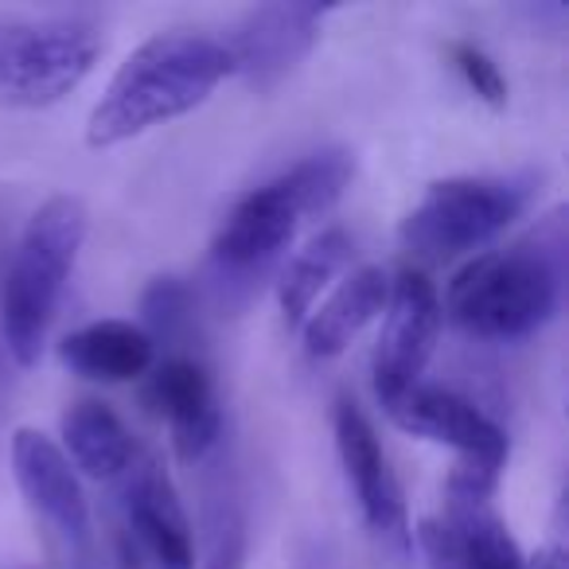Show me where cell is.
<instances>
[{
    "label": "cell",
    "instance_id": "1",
    "mask_svg": "<svg viewBox=\"0 0 569 569\" xmlns=\"http://www.w3.org/2000/svg\"><path fill=\"white\" fill-rule=\"evenodd\" d=\"M234 74L222 40L199 32H160L129 51L87 121L90 149L133 141L149 129L199 110Z\"/></svg>",
    "mask_w": 569,
    "mask_h": 569
},
{
    "label": "cell",
    "instance_id": "2",
    "mask_svg": "<svg viewBox=\"0 0 569 569\" xmlns=\"http://www.w3.org/2000/svg\"><path fill=\"white\" fill-rule=\"evenodd\" d=\"M356 176V160L343 149H325L297 160L281 176L246 191L214 230L211 266L222 289H253L258 277L293 246L297 230L309 219L328 214Z\"/></svg>",
    "mask_w": 569,
    "mask_h": 569
},
{
    "label": "cell",
    "instance_id": "3",
    "mask_svg": "<svg viewBox=\"0 0 569 569\" xmlns=\"http://www.w3.org/2000/svg\"><path fill=\"white\" fill-rule=\"evenodd\" d=\"M561 305V238L538 230L507 250L476 253L449 281L441 317L476 340H522Z\"/></svg>",
    "mask_w": 569,
    "mask_h": 569
},
{
    "label": "cell",
    "instance_id": "4",
    "mask_svg": "<svg viewBox=\"0 0 569 569\" xmlns=\"http://www.w3.org/2000/svg\"><path fill=\"white\" fill-rule=\"evenodd\" d=\"M87 242V207L79 196H51L24 222L0 269V336L20 367L40 363L59 297Z\"/></svg>",
    "mask_w": 569,
    "mask_h": 569
},
{
    "label": "cell",
    "instance_id": "5",
    "mask_svg": "<svg viewBox=\"0 0 569 569\" xmlns=\"http://www.w3.org/2000/svg\"><path fill=\"white\" fill-rule=\"evenodd\" d=\"M535 196L530 176H449L426 188L398 227L410 253L452 261L499 238Z\"/></svg>",
    "mask_w": 569,
    "mask_h": 569
},
{
    "label": "cell",
    "instance_id": "6",
    "mask_svg": "<svg viewBox=\"0 0 569 569\" xmlns=\"http://www.w3.org/2000/svg\"><path fill=\"white\" fill-rule=\"evenodd\" d=\"M102 32L87 17L0 20V106H56L94 71Z\"/></svg>",
    "mask_w": 569,
    "mask_h": 569
},
{
    "label": "cell",
    "instance_id": "7",
    "mask_svg": "<svg viewBox=\"0 0 569 569\" xmlns=\"http://www.w3.org/2000/svg\"><path fill=\"white\" fill-rule=\"evenodd\" d=\"M441 297L421 269H402L390 281L387 309H382V332L375 343V395L379 402H395L410 387L421 382L441 336Z\"/></svg>",
    "mask_w": 569,
    "mask_h": 569
},
{
    "label": "cell",
    "instance_id": "8",
    "mask_svg": "<svg viewBox=\"0 0 569 569\" xmlns=\"http://www.w3.org/2000/svg\"><path fill=\"white\" fill-rule=\"evenodd\" d=\"M332 433H336V452H340L343 476H348L351 491L359 499L371 535L379 538L387 550H395L398 558H406L413 546L410 530V511H406L402 483H398L395 468L387 460V449L379 445V433L367 421V413L356 402H336L332 413Z\"/></svg>",
    "mask_w": 569,
    "mask_h": 569
},
{
    "label": "cell",
    "instance_id": "9",
    "mask_svg": "<svg viewBox=\"0 0 569 569\" xmlns=\"http://www.w3.org/2000/svg\"><path fill=\"white\" fill-rule=\"evenodd\" d=\"M144 406L168 426L172 449L183 465H203L222 445L219 395L196 356L157 359L144 375Z\"/></svg>",
    "mask_w": 569,
    "mask_h": 569
},
{
    "label": "cell",
    "instance_id": "10",
    "mask_svg": "<svg viewBox=\"0 0 569 569\" xmlns=\"http://www.w3.org/2000/svg\"><path fill=\"white\" fill-rule=\"evenodd\" d=\"M328 9L320 4H261L250 9L222 48L230 51L234 74L250 87L273 90L284 74H293L297 63L317 48Z\"/></svg>",
    "mask_w": 569,
    "mask_h": 569
},
{
    "label": "cell",
    "instance_id": "11",
    "mask_svg": "<svg viewBox=\"0 0 569 569\" xmlns=\"http://www.w3.org/2000/svg\"><path fill=\"white\" fill-rule=\"evenodd\" d=\"M421 546L429 553V569H561L558 553H542L535 566L496 515L491 499L449 496L445 519L421 522Z\"/></svg>",
    "mask_w": 569,
    "mask_h": 569
},
{
    "label": "cell",
    "instance_id": "12",
    "mask_svg": "<svg viewBox=\"0 0 569 569\" xmlns=\"http://www.w3.org/2000/svg\"><path fill=\"white\" fill-rule=\"evenodd\" d=\"M382 410L395 418L398 429L413 437H426L433 445H449L452 452H460L465 465H483L503 472L507 465V433L468 398L452 395L441 387H410L406 395H398L395 402H387Z\"/></svg>",
    "mask_w": 569,
    "mask_h": 569
},
{
    "label": "cell",
    "instance_id": "13",
    "mask_svg": "<svg viewBox=\"0 0 569 569\" xmlns=\"http://www.w3.org/2000/svg\"><path fill=\"white\" fill-rule=\"evenodd\" d=\"M12 476L40 519H48L71 546H90L87 491H82L79 472L63 457L56 437L20 426L12 433Z\"/></svg>",
    "mask_w": 569,
    "mask_h": 569
},
{
    "label": "cell",
    "instance_id": "14",
    "mask_svg": "<svg viewBox=\"0 0 569 569\" xmlns=\"http://www.w3.org/2000/svg\"><path fill=\"white\" fill-rule=\"evenodd\" d=\"M126 519L160 569H196V535L168 472L157 460H133L126 476Z\"/></svg>",
    "mask_w": 569,
    "mask_h": 569
},
{
    "label": "cell",
    "instance_id": "15",
    "mask_svg": "<svg viewBox=\"0 0 569 569\" xmlns=\"http://www.w3.org/2000/svg\"><path fill=\"white\" fill-rule=\"evenodd\" d=\"M390 297V277L382 266H359L340 281L332 297L305 320V351L312 359H336L351 348L371 320L382 317Z\"/></svg>",
    "mask_w": 569,
    "mask_h": 569
},
{
    "label": "cell",
    "instance_id": "16",
    "mask_svg": "<svg viewBox=\"0 0 569 569\" xmlns=\"http://www.w3.org/2000/svg\"><path fill=\"white\" fill-rule=\"evenodd\" d=\"M59 359L90 382H137L157 363V343L133 320H94L59 343Z\"/></svg>",
    "mask_w": 569,
    "mask_h": 569
},
{
    "label": "cell",
    "instance_id": "17",
    "mask_svg": "<svg viewBox=\"0 0 569 569\" xmlns=\"http://www.w3.org/2000/svg\"><path fill=\"white\" fill-rule=\"evenodd\" d=\"M59 429H63V445H59L63 457L71 460V468H82L90 480H121L133 468V433L98 398H79L74 406H67Z\"/></svg>",
    "mask_w": 569,
    "mask_h": 569
},
{
    "label": "cell",
    "instance_id": "18",
    "mask_svg": "<svg viewBox=\"0 0 569 569\" xmlns=\"http://www.w3.org/2000/svg\"><path fill=\"white\" fill-rule=\"evenodd\" d=\"M356 253V242L343 227H328L312 234L293 258L284 261L281 277H277V305L289 325H305L309 312L317 309L320 293L343 273V266Z\"/></svg>",
    "mask_w": 569,
    "mask_h": 569
},
{
    "label": "cell",
    "instance_id": "19",
    "mask_svg": "<svg viewBox=\"0 0 569 569\" xmlns=\"http://www.w3.org/2000/svg\"><path fill=\"white\" fill-rule=\"evenodd\" d=\"M199 550V569H246V511L227 476L207 488Z\"/></svg>",
    "mask_w": 569,
    "mask_h": 569
},
{
    "label": "cell",
    "instance_id": "20",
    "mask_svg": "<svg viewBox=\"0 0 569 569\" xmlns=\"http://www.w3.org/2000/svg\"><path fill=\"white\" fill-rule=\"evenodd\" d=\"M144 312V332L152 336V343L160 340H180L191 325H196V305H191V289L180 277H157L141 297Z\"/></svg>",
    "mask_w": 569,
    "mask_h": 569
},
{
    "label": "cell",
    "instance_id": "21",
    "mask_svg": "<svg viewBox=\"0 0 569 569\" xmlns=\"http://www.w3.org/2000/svg\"><path fill=\"white\" fill-rule=\"evenodd\" d=\"M449 59L460 71V79L468 82V90H472L480 102H488L491 110H503L507 106V79L488 51L476 48V43H449Z\"/></svg>",
    "mask_w": 569,
    "mask_h": 569
}]
</instances>
